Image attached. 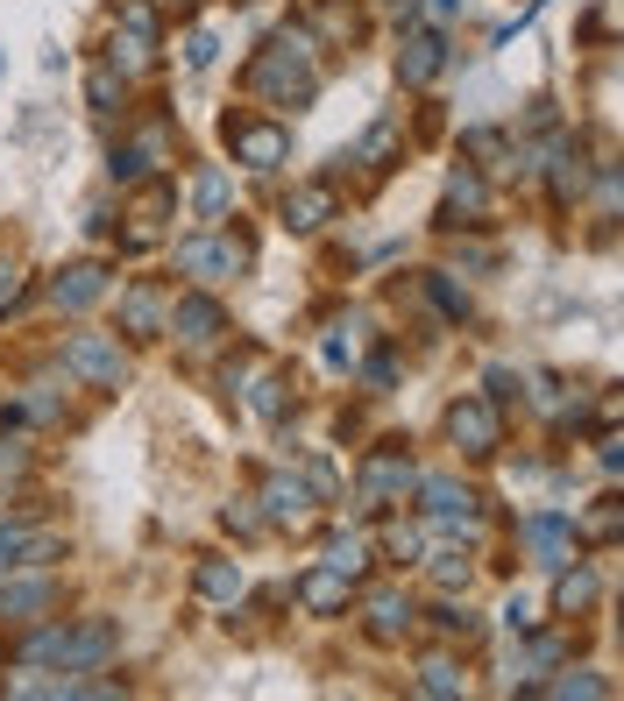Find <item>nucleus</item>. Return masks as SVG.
<instances>
[{"instance_id": "nucleus-29", "label": "nucleus", "mask_w": 624, "mask_h": 701, "mask_svg": "<svg viewBox=\"0 0 624 701\" xmlns=\"http://www.w3.org/2000/svg\"><path fill=\"white\" fill-rule=\"evenodd\" d=\"M426 291H434V305H440V312H448V319H469V297H462V291H454V283H448V277H426Z\"/></svg>"}, {"instance_id": "nucleus-39", "label": "nucleus", "mask_w": 624, "mask_h": 701, "mask_svg": "<svg viewBox=\"0 0 624 701\" xmlns=\"http://www.w3.org/2000/svg\"><path fill=\"white\" fill-rule=\"evenodd\" d=\"M546 694H603V680H589V674H575V680H546Z\"/></svg>"}, {"instance_id": "nucleus-15", "label": "nucleus", "mask_w": 624, "mask_h": 701, "mask_svg": "<svg viewBox=\"0 0 624 701\" xmlns=\"http://www.w3.org/2000/svg\"><path fill=\"white\" fill-rule=\"evenodd\" d=\"M412 617H419V609H412V595H397V588L369 595V638H383V645H391V638H405Z\"/></svg>"}, {"instance_id": "nucleus-7", "label": "nucleus", "mask_w": 624, "mask_h": 701, "mask_svg": "<svg viewBox=\"0 0 624 701\" xmlns=\"http://www.w3.org/2000/svg\"><path fill=\"white\" fill-rule=\"evenodd\" d=\"M412 489H419V468L405 460V446H383L362 468V503H391V496H412Z\"/></svg>"}, {"instance_id": "nucleus-27", "label": "nucleus", "mask_w": 624, "mask_h": 701, "mask_svg": "<svg viewBox=\"0 0 624 701\" xmlns=\"http://www.w3.org/2000/svg\"><path fill=\"white\" fill-rule=\"evenodd\" d=\"M419 688H426V694H462V674H454V659H426V666H419Z\"/></svg>"}, {"instance_id": "nucleus-6", "label": "nucleus", "mask_w": 624, "mask_h": 701, "mask_svg": "<svg viewBox=\"0 0 624 701\" xmlns=\"http://www.w3.org/2000/svg\"><path fill=\"white\" fill-rule=\"evenodd\" d=\"M228 142H234V156H242L249 171H277L285 149H291V136L277 121H228Z\"/></svg>"}, {"instance_id": "nucleus-17", "label": "nucleus", "mask_w": 624, "mask_h": 701, "mask_svg": "<svg viewBox=\"0 0 624 701\" xmlns=\"http://www.w3.org/2000/svg\"><path fill=\"white\" fill-rule=\"evenodd\" d=\"M305 609H320V617H334L340 603H348V574H334V566H320V574H305Z\"/></svg>"}, {"instance_id": "nucleus-42", "label": "nucleus", "mask_w": 624, "mask_h": 701, "mask_svg": "<svg viewBox=\"0 0 624 701\" xmlns=\"http://www.w3.org/2000/svg\"><path fill=\"white\" fill-rule=\"evenodd\" d=\"M0 468H28V454L22 446H0Z\"/></svg>"}, {"instance_id": "nucleus-13", "label": "nucleus", "mask_w": 624, "mask_h": 701, "mask_svg": "<svg viewBox=\"0 0 624 701\" xmlns=\"http://www.w3.org/2000/svg\"><path fill=\"white\" fill-rule=\"evenodd\" d=\"M57 603V581L43 574V581H0V623H28V617H43V609Z\"/></svg>"}, {"instance_id": "nucleus-2", "label": "nucleus", "mask_w": 624, "mask_h": 701, "mask_svg": "<svg viewBox=\"0 0 624 701\" xmlns=\"http://www.w3.org/2000/svg\"><path fill=\"white\" fill-rule=\"evenodd\" d=\"M256 93H270L277 107H305L312 100V85H320V71H312V43H305V28H285V36H270V50L256 57Z\"/></svg>"}, {"instance_id": "nucleus-4", "label": "nucleus", "mask_w": 624, "mask_h": 701, "mask_svg": "<svg viewBox=\"0 0 624 701\" xmlns=\"http://www.w3.org/2000/svg\"><path fill=\"white\" fill-rule=\"evenodd\" d=\"M448 440L462 446V454H497V440H504L497 405H489V397H462V405L448 411Z\"/></svg>"}, {"instance_id": "nucleus-34", "label": "nucleus", "mask_w": 624, "mask_h": 701, "mask_svg": "<svg viewBox=\"0 0 624 701\" xmlns=\"http://www.w3.org/2000/svg\"><path fill=\"white\" fill-rule=\"evenodd\" d=\"M122 28H128V36H157V14L142 8V0H128V8H122Z\"/></svg>"}, {"instance_id": "nucleus-19", "label": "nucleus", "mask_w": 624, "mask_h": 701, "mask_svg": "<svg viewBox=\"0 0 624 701\" xmlns=\"http://www.w3.org/2000/svg\"><path fill=\"white\" fill-rule=\"evenodd\" d=\"M589 603H597V574H589V566H568V574L554 581V609L575 617V609H589Z\"/></svg>"}, {"instance_id": "nucleus-10", "label": "nucleus", "mask_w": 624, "mask_h": 701, "mask_svg": "<svg viewBox=\"0 0 624 701\" xmlns=\"http://www.w3.org/2000/svg\"><path fill=\"white\" fill-rule=\"evenodd\" d=\"M518 539L540 553V566H568L575 560V525H568V517H525Z\"/></svg>"}, {"instance_id": "nucleus-11", "label": "nucleus", "mask_w": 624, "mask_h": 701, "mask_svg": "<svg viewBox=\"0 0 624 701\" xmlns=\"http://www.w3.org/2000/svg\"><path fill=\"white\" fill-rule=\"evenodd\" d=\"M263 503H270V525H291V531L312 525V489L299 475H270V482H263Z\"/></svg>"}, {"instance_id": "nucleus-26", "label": "nucleus", "mask_w": 624, "mask_h": 701, "mask_svg": "<svg viewBox=\"0 0 624 701\" xmlns=\"http://www.w3.org/2000/svg\"><path fill=\"white\" fill-rule=\"evenodd\" d=\"M114 65H122V71H150V65H157V57H150V36H128V28H122V36H114Z\"/></svg>"}, {"instance_id": "nucleus-23", "label": "nucleus", "mask_w": 624, "mask_h": 701, "mask_svg": "<svg viewBox=\"0 0 624 701\" xmlns=\"http://www.w3.org/2000/svg\"><path fill=\"white\" fill-rule=\"evenodd\" d=\"M448 213H483V177H475V171L448 177Z\"/></svg>"}, {"instance_id": "nucleus-32", "label": "nucleus", "mask_w": 624, "mask_h": 701, "mask_svg": "<svg viewBox=\"0 0 624 701\" xmlns=\"http://www.w3.org/2000/svg\"><path fill=\"white\" fill-rule=\"evenodd\" d=\"M391 149H397V128H369V142H362V163H391Z\"/></svg>"}, {"instance_id": "nucleus-33", "label": "nucleus", "mask_w": 624, "mask_h": 701, "mask_svg": "<svg viewBox=\"0 0 624 701\" xmlns=\"http://www.w3.org/2000/svg\"><path fill=\"white\" fill-rule=\"evenodd\" d=\"M434 581H440V588H469V560H454V553H434Z\"/></svg>"}, {"instance_id": "nucleus-5", "label": "nucleus", "mask_w": 624, "mask_h": 701, "mask_svg": "<svg viewBox=\"0 0 624 701\" xmlns=\"http://www.w3.org/2000/svg\"><path fill=\"white\" fill-rule=\"evenodd\" d=\"M419 496H426V517H434V525H448V531H475L483 525V496H475V489H462V482H419Z\"/></svg>"}, {"instance_id": "nucleus-8", "label": "nucleus", "mask_w": 624, "mask_h": 701, "mask_svg": "<svg viewBox=\"0 0 624 701\" xmlns=\"http://www.w3.org/2000/svg\"><path fill=\"white\" fill-rule=\"evenodd\" d=\"M57 553H65V539H57V531H22V525H8V517H0V581L22 574V566L57 560Z\"/></svg>"}, {"instance_id": "nucleus-40", "label": "nucleus", "mask_w": 624, "mask_h": 701, "mask_svg": "<svg viewBox=\"0 0 624 701\" xmlns=\"http://www.w3.org/2000/svg\"><path fill=\"white\" fill-rule=\"evenodd\" d=\"M589 539H617V503H603V511L589 517Z\"/></svg>"}, {"instance_id": "nucleus-16", "label": "nucleus", "mask_w": 624, "mask_h": 701, "mask_svg": "<svg viewBox=\"0 0 624 701\" xmlns=\"http://www.w3.org/2000/svg\"><path fill=\"white\" fill-rule=\"evenodd\" d=\"M122 326H128V334H157V326H163V291L136 283V291L122 297Z\"/></svg>"}, {"instance_id": "nucleus-25", "label": "nucleus", "mask_w": 624, "mask_h": 701, "mask_svg": "<svg viewBox=\"0 0 624 701\" xmlns=\"http://www.w3.org/2000/svg\"><path fill=\"white\" fill-rule=\"evenodd\" d=\"M249 405H256L263 419H285V405H291V397H285V376H256V390H249Z\"/></svg>"}, {"instance_id": "nucleus-36", "label": "nucleus", "mask_w": 624, "mask_h": 701, "mask_svg": "<svg viewBox=\"0 0 624 701\" xmlns=\"http://www.w3.org/2000/svg\"><path fill=\"white\" fill-rule=\"evenodd\" d=\"M114 100H122V85H114V71H93V107L114 114Z\"/></svg>"}, {"instance_id": "nucleus-14", "label": "nucleus", "mask_w": 624, "mask_h": 701, "mask_svg": "<svg viewBox=\"0 0 624 701\" xmlns=\"http://www.w3.org/2000/svg\"><path fill=\"white\" fill-rule=\"evenodd\" d=\"M397 71H405V85H434L440 71H448V43H440V36H405Z\"/></svg>"}, {"instance_id": "nucleus-9", "label": "nucleus", "mask_w": 624, "mask_h": 701, "mask_svg": "<svg viewBox=\"0 0 624 701\" xmlns=\"http://www.w3.org/2000/svg\"><path fill=\"white\" fill-rule=\"evenodd\" d=\"M177 262H185L192 277L220 283V277L242 270V248H234V242H213V234H192V242H177Z\"/></svg>"}, {"instance_id": "nucleus-20", "label": "nucleus", "mask_w": 624, "mask_h": 701, "mask_svg": "<svg viewBox=\"0 0 624 701\" xmlns=\"http://www.w3.org/2000/svg\"><path fill=\"white\" fill-rule=\"evenodd\" d=\"M326 213H334V191H326V185H305V191H291V199H285L291 227H320Z\"/></svg>"}, {"instance_id": "nucleus-30", "label": "nucleus", "mask_w": 624, "mask_h": 701, "mask_svg": "<svg viewBox=\"0 0 624 701\" xmlns=\"http://www.w3.org/2000/svg\"><path fill=\"white\" fill-rule=\"evenodd\" d=\"M561 659V638H532L525 659H511V674H532V666H554Z\"/></svg>"}, {"instance_id": "nucleus-1", "label": "nucleus", "mask_w": 624, "mask_h": 701, "mask_svg": "<svg viewBox=\"0 0 624 701\" xmlns=\"http://www.w3.org/2000/svg\"><path fill=\"white\" fill-rule=\"evenodd\" d=\"M114 652H122V631H114V617H85L79 631H65V623L36 631V638L22 645V659H50V666H65V674H93V666H107Z\"/></svg>"}, {"instance_id": "nucleus-21", "label": "nucleus", "mask_w": 624, "mask_h": 701, "mask_svg": "<svg viewBox=\"0 0 624 701\" xmlns=\"http://www.w3.org/2000/svg\"><path fill=\"white\" fill-rule=\"evenodd\" d=\"M199 595H213V603H234V595H242V566L206 560V566H199Z\"/></svg>"}, {"instance_id": "nucleus-31", "label": "nucleus", "mask_w": 624, "mask_h": 701, "mask_svg": "<svg viewBox=\"0 0 624 701\" xmlns=\"http://www.w3.org/2000/svg\"><path fill=\"white\" fill-rule=\"evenodd\" d=\"M383 546H391L397 560H419V553H426V531H419V525H391V539H383Z\"/></svg>"}, {"instance_id": "nucleus-22", "label": "nucleus", "mask_w": 624, "mask_h": 701, "mask_svg": "<svg viewBox=\"0 0 624 701\" xmlns=\"http://www.w3.org/2000/svg\"><path fill=\"white\" fill-rule=\"evenodd\" d=\"M192 206H199V220H220V213H228V171H206L199 185H192Z\"/></svg>"}, {"instance_id": "nucleus-18", "label": "nucleus", "mask_w": 624, "mask_h": 701, "mask_svg": "<svg viewBox=\"0 0 624 701\" xmlns=\"http://www.w3.org/2000/svg\"><path fill=\"white\" fill-rule=\"evenodd\" d=\"M100 291H107V277H100L93 262H85V270H65V277H57V305H65V312H85Z\"/></svg>"}, {"instance_id": "nucleus-12", "label": "nucleus", "mask_w": 624, "mask_h": 701, "mask_svg": "<svg viewBox=\"0 0 624 701\" xmlns=\"http://www.w3.org/2000/svg\"><path fill=\"white\" fill-rule=\"evenodd\" d=\"M171 326H177V340H185V348H213L228 319H220L213 297H177V305H171Z\"/></svg>"}, {"instance_id": "nucleus-37", "label": "nucleus", "mask_w": 624, "mask_h": 701, "mask_svg": "<svg viewBox=\"0 0 624 701\" xmlns=\"http://www.w3.org/2000/svg\"><path fill=\"white\" fill-rule=\"evenodd\" d=\"M228 531H242V539H256V531H263V517L249 511V503H228Z\"/></svg>"}, {"instance_id": "nucleus-3", "label": "nucleus", "mask_w": 624, "mask_h": 701, "mask_svg": "<svg viewBox=\"0 0 624 701\" xmlns=\"http://www.w3.org/2000/svg\"><path fill=\"white\" fill-rule=\"evenodd\" d=\"M65 369L85 383H100V390H122V348H114L107 334H71L65 340Z\"/></svg>"}, {"instance_id": "nucleus-38", "label": "nucleus", "mask_w": 624, "mask_h": 701, "mask_svg": "<svg viewBox=\"0 0 624 701\" xmlns=\"http://www.w3.org/2000/svg\"><path fill=\"white\" fill-rule=\"evenodd\" d=\"M504 623H511V631H532L540 617H532V603H525V595H511V603H504Z\"/></svg>"}, {"instance_id": "nucleus-24", "label": "nucleus", "mask_w": 624, "mask_h": 701, "mask_svg": "<svg viewBox=\"0 0 624 701\" xmlns=\"http://www.w3.org/2000/svg\"><path fill=\"white\" fill-rule=\"evenodd\" d=\"M326 566H334V574H362V566H369V539H334V546H326Z\"/></svg>"}, {"instance_id": "nucleus-41", "label": "nucleus", "mask_w": 624, "mask_h": 701, "mask_svg": "<svg viewBox=\"0 0 624 701\" xmlns=\"http://www.w3.org/2000/svg\"><path fill=\"white\" fill-rule=\"evenodd\" d=\"M14 291H22V270H14V262H0V305H8Z\"/></svg>"}, {"instance_id": "nucleus-28", "label": "nucleus", "mask_w": 624, "mask_h": 701, "mask_svg": "<svg viewBox=\"0 0 624 701\" xmlns=\"http://www.w3.org/2000/svg\"><path fill=\"white\" fill-rule=\"evenodd\" d=\"M434 623H440V638H475V617H469L462 603H440V609H434Z\"/></svg>"}, {"instance_id": "nucleus-35", "label": "nucleus", "mask_w": 624, "mask_h": 701, "mask_svg": "<svg viewBox=\"0 0 624 701\" xmlns=\"http://www.w3.org/2000/svg\"><path fill=\"white\" fill-rule=\"evenodd\" d=\"M185 65H213V36H206V28H192V36H185Z\"/></svg>"}]
</instances>
